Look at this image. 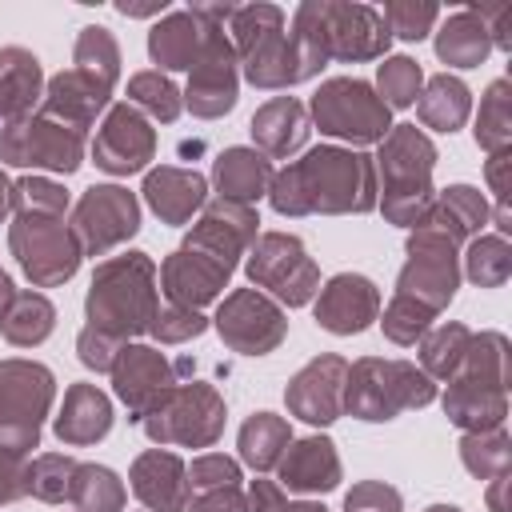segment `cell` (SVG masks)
<instances>
[{
    "label": "cell",
    "instance_id": "obj_50",
    "mask_svg": "<svg viewBox=\"0 0 512 512\" xmlns=\"http://www.w3.org/2000/svg\"><path fill=\"white\" fill-rule=\"evenodd\" d=\"M8 200H12V192H8V180L0 176V216L8 212Z\"/></svg>",
    "mask_w": 512,
    "mask_h": 512
},
{
    "label": "cell",
    "instance_id": "obj_46",
    "mask_svg": "<svg viewBox=\"0 0 512 512\" xmlns=\"http://www.w3.org/2000/svg\"><path fill=\"white\" fill-rule=\"evenodd\" d=\"M188 512H244V496L236 492V484H228V488H208L200 500H192Z\"/></svg>",
    "mask_w": 512,
    "mask_h": 512
},
{
    "label": "cell",
    "instance_id": "obj_19",
    "mask_svg": "<svg viewBox=\"0 0 512 512\" xmlns=\"http://www.w3.org/2000/svg\"><path fill=\"white\" fill-rule=\"evenodd\" d=\"M152 148H156V140H152L148 120L132 104H116L108 112L96 144H92V156H96L100 168L128 176V172H140L152 160Z\"/></svg>",
    "mask_w": 512,
    "mask_h": 512
},
{
    "label": "cell",
    "instance_id": "obj_47",
    "mask_svg": "<svg viewBox=\"0 0 512 512\" xmlns=\"http://www.w3.org/2000/svg\"><path fill=\"white\" fill-rule=\"evenodd\" d=\"M28 492V468H20L16 460L0 456V504L4 500H16Z\"/></svg>",
    "mask_w": 512,
    "mask_h": 512
},
{
    "label": "cell",
    "instance_id": "obj_36",
    "mask_svg": "<svg viewBox=\"0 0 512 512\" xmlns=\"http://www.w3.org/2000/svg\"><path fill=\"white\" fill-rule=\"evenodd\" d=\"M116 64H120V52H116V40L108 36V28H100V24L84 28L80 40H76V68H84L96 80L112 84L116 80Z\"/></svg>",
    "mask_w": 512,
    "mask_h": 512
},
{
    "label": "cell",
    "instance_id": "obj_32",
    "mask_svg": "<svg viewBox=\"0 0 512 512\" xmlns=\"http://www.w3.org/2000/svg\"><path fill=\"white\" fill-rule=\"evenodd\" d=\"M464 116H468V88L456 76H432L428 92L420 96V120L440 132H452L464 124Z\"/></svg>",
    "mask_w": 512,
    "mask_h": 512
},
{
    "label": "cell",
    "instance_id": "obj_17",
    "mask_svg": "<svg viewBox=\"0 0 512 512\" xmlns=\"http://www.w3.org/2000/svg\"><path fill=\"white\" fill-rule=\"evenodd\" d=\"M216 328L220 336L236 348V352H248V356H264L272 352L280 340H284V316L272 300L256 296V292H232L220 312H216Z\"/></svg>",
    "mask_w": 512,
    "mask_h": 512
},
{
    "label": "cell",
    "instance_id": "obj_4",
    "mask_svg": "<svg viewBox=\"0 0 512 512\" xmlns=\"http://www.w3.org/2000/svg\"><path fill=\"white\" fill-rule=\"evenodd\" d=\"M16 200V224H12V248L20 256V268L36 284L68 280L80 264L76 236L60 224V212L68 196L48 180H24L12 188Z\"/></svg>",
    "mask_w": 512,
    "mask_h": 512
},
{
    "label": "cell",
    "instance_id": "obj_51",
    "mask_svg": "<svg viewBox=\"0 0 512 512\" xmlns=\"http://www.w3.org/2000/svg\"><path fill=\"white\" fill-rule=\"evenodd\" d=\"M280 512H324L320 504H284Z\"/></svg>",
    "mask_w": 512,
    "mask_h": 512
},
{
    "label": "cell",
    "instance_id": "obj_35",
    "mask_svg": "<svg viewBox=\"0 0 512 512\" xmlns=\"http://www.w3.org/2000/svg\"><path fill=\"white\" fill-rule=\"evenodd\" d=\"M468 344H472V336H468L464 324H444V328H436V332L424 340V368H428L432 376H452V372H460V364H464V356H468Z\"/></svg>",
    "mask_w": 512,
    "mask_h": 512
},
{
    "label": "cell",
    "instance_id": "obj_45",
    "mask_svg": "<svg viewBox=\"0 0 512 512\" xmlns=\"http://www.w3.org/2000/svg\"><path fill=\"white\" fill-rule=\"evenodd\" d=\"M152 332L160 336V340H184V336H196V332H204V320L192 312V308H176L172 304V312H156V320H152Z\"/></svg>",
    "mask_w": 512,
    "mask_h": 512
},
{
    "label": "cell",
    "instance_id": "obj_10",
    "mask_svg": "<svg viewBox=\"0 0 512 512\" xmlns=\"http://www.w3.org/2000/svg\"><path fill=\"white\" fill-rule=\"evenodd\" d=\"M52 400V372L28 360L0 364V452L24 456L40 440V416Z\"/></svg>",
    "mask_w": 512,
    "mask_h": 512
},
{
    "label": "cell",
    "instance_id": "obj_30",
    "mask_svg": "<svg viewBox=\"0 0 512 512\" xmlns=\"http://www.w3.org/2000/svg\"><path fill=\"white\" fill-rule=\"evenodd\" d=\"M268 176H272L268 160H264L260 152H252V148H228V152L216 160V184H220L224 200H232V204L256 200V196L264 192Z\"/></svg>",
    "mask_w": 512,
    "mask_h": 512
},
{
    "label": "cell",
    "instance_id": "obj_24",
    "mask_svg": "<svg viewBox=\"0 0 512 512\" xmlns=\"http://www.w3.org/2000/svg\"><path fill=\"white\" fill-rule=\"evenodd\" d=\"M276 464H280V484L292 492H328L340 480V460L332 452V440L324 436H308L284 448Z\"/></svg>",
    "mask_w": 512,
    "mask_h": 512
},
{
    "label": "cell",
    "instance_id": "obj_33",
    "mask_svg": "<svg viewBox=\"0 0 512 512\" xmlns=\"http://www.w3.org/2000/svg\"><path fill=\"white\" fill-rule=\"evenodd\" d=\"M68 496L80 504V512H116L124 500L116 476L108 468H96V464H76Z\"/></svg>",
    "mask_w": 512,
    "mask_h": 512
},
{
    "label": "cell",
    "instance_id": "obj_52",
    "mask_svg": "<svg viewBox=\"0 0 512 512\" xmlns=\"http://www.w3.org/2000/svg\"><path fill=\"white\" fill-rule=\"evenodd\" d=\"M428 512H456V508H428Z\"/></svg>",
    "mask_w": 512,
    "mask_h": 512
},
{
    "label": "cell",
    "instance_id": "obj_18",
    "mask_svg": "<svg viewBox=\"0 0 512 512\" xmlns=\"http://www.w3.org/2000/svg\"><path fill=\"white\" fill-rule=\"evenodd\" d=\"M112 376H116V392L128 404L132 420H148L176 392L172 368L156 348H140V344L120 348V356L112 364Z\"/></svg>",
    "mask_w": 512,
    "mask_h": 512
},
{
    "label": "cell",
    "instance_id": "obj_12",
    "mask_svg": "<svg viewBox=\"0 0 512 512\" xmlns=\"http://www.w3.org/2000/svg\"><path fill=\"white\" fill-rule=\"evenodd\" d=\"M84 132L60 124V120H16L0 132V156L8 164H36V168H56L72 172L80 164Z\"/></svg>",
    "mask_w": 512,
    "mask_h": 512
},
{
    "label": "cell",
    "instance_id": "obj_6",
    "mask_svg": "<svg viewBox=\"0 0 512 512\" xmlns=\"http://www.w3.org/2000/svg\"><path fill=\"white\" fill-rule=\"evenodd\" d=\"M232 32H236V48L244 76L260 88H284L304 80L296 48L284 32V12L272 4H252V8H232L228 16Z\"/></svg>",
    "mask_w": 512,
    "mask_h": 512
},
{
    "label": "cell",
    "instance_id": "obj_34",
    "mask_svg": "<svg viewBox=\"0 0 512 512\" xmlns=\"http://www.w3.org/2000/svg\"><path fill=\"white\" fill-rule=\"evenodd\" d=\"M0 328L12 344H36L52 328V304L44 296H12V308L0 316Z\"/></svg>",
    "mask_w": 512,
    "mask_h": 512
},
{
    "label": "cell",
    "instance_id": "obj_21",
    "mask_svg": "<svg viewBox=\"0 0 512 512\" xmlns=\"http://www.w3.org/2000/svg\"><path fill=\"white\" fill-rule=\"evenodd\" d=\"M376 308H380V296L372 288V280L364 276H336L324 292H320V304H316V320L336 332V336H348V332H360L376 320Z\"/></svg>",
    "mask_w": 512,
    "mask_h": 512
},
{
    "label": "cell",
    "instance_id": "obj_1",
    "mask_svg": "<svg viewBox=\"0 0 512 512\" xmlns=\"http://www.w3.org/2000/svg\"><path fill=\"white\" fill-rule=\"evenodd\" d=\"M256 212L248 204H232V200H220L204 212V220L192 228L188 244L180 252H172L160 268L164 276V292L172 296L176 308H196L204 300H212L228 276H232V264L240 256V248L252 240L256 232Z\"/></svg>",
    "mask_w": 512,
    "mask_h": 512
},
{
    "label": "cell",
    "instance_id": "obj_5",
    "mask_svg": "<svg viewBox=\"0 0 512 512\" xmlns=\"http://www.w3.org/2000/svg\"><path fill=\"white\" fill-rule=\"evenodd\" d=\"M156 264L144 252L116 256L96 268L88 292V332L120 344L156 320Z\"/></svg>",
    "mask_w": 512,
    "mask_h": 512
},
{
    "label": "cell",
    "instance_id": "obj_38",
    "mask_svg": "<svg viewBox=\"0 0 512 512\" xmlns=\"http://www.w3.org/2000/svg\"><path fill=\"white\" fill-rule=\"evenodd\" d=\"M476 140L492 152H504L508 144V84L496 80L480 104V120H476Z\"/></svg>",
    "mask_w": 512,
    "mask_h": 512
},
{
    "label": "cell",
    "instance_id": "obj_49",
    "mask_svg": "<svg viewBox=\"0 0 512 512\" xmlns=\"http://www.w3.org/2000/svg\"><path fill=\"white\" fill-rule=\"evenodd\" d=\"M4 304H12V284H8V276L0 272V316H4Z\"/></svg>",
    "mask_w": 512,
    "mask_h": 512
},
{
    "label": "cell",
    "instance_id": "obj_20",
    "mask_svg": "<svg viewBox=\"0 0 512 512\" xmlns=\"http://www.w3.org/2000/svg\"><path fill=\"white\" fill-rule=\"evenodd\" d=\"M344 376H348V364L340 356L312 360L288 384V408L296 416H304L308 424H332L344 408Z\"/></svg>",
    "mask_w": 512,
    "mask_h": 512
},
{
    "label": "cell",
    "instance_id": "obj_16",
    "mask_svg": "<svg viewBox=\"0 0 512 512\" xmlns=\"http://www.w3.org/2000/svg\"><path fill=\"white\" fill-rule=\"evenodd\" d=\"M236 104V52L220 24L208 28L204 48L192 64L188 80V108L196 116H220Z\"/></svg>",
    "mask_w": 512,
    "mask_h": 512
},
{
    "label": "cell",
    "instance_id": "obj_48",
    "mask_svg": "<svg viewBox=\"0 0 512 512\" xmlns=\"http://www.w3.org/2000/svg\"><path fill=\"white\" fill-rule=\"evenodd\" d=\"M248 504H252V512H280L288 500H284L280 484H272V480H252V496H248Z\"/></svg>",
    "mask_w": 512,
    "mask_h": 512
},
{
    "label": "cell",
    "instance_id": "obj_26",
    "mask_svg": "<svg viewBox=\"0 0 512 512\" xmlns=\"http://www.w3.org/2000/svg\"><path fill=\"white\" fill-rule=\"evenodd\" d=\"M40 96V64L24 48H0V120L16 124Z\"/></svg>",
    "mask_w": 512,
    "mask_h": 512
},
{
    "label": "cell",
    "instance_id": "obj_41",
    "mask_svg": "<svg viewBox=\"0 0 512 512\" xmlns=\"http://www.w3.org/2000/svg\"><path fill=\"white\" fill-rule=\"evenodd\" d=\"M468 276L480 284V288H492L508 276V244L500 236H488V240H476L472 252H468Z\"/></svg>",
    "mask_w": 512,
    "mask_h": 512
},
{
    "label": "cell",
    "instance_id": "obj_27",
    "mask_svg": "<svg viewBox=\"0 0 512 512\" xmlns=\"http://www.w3.org/2000/svg\"><path fill=\"white\" fill-rule=\"evenodd\" d=\"M144 196L156 208V216H164L168 224H184L204 204V176L180 172V168H160L148 176Z\"/></svg>",
    "mask_w": 512,
    "mask_h": 512
},
{
    "label": "cell",
    "instance_id": "obj_7",
    "mask_svg": "<svg viewBox=\"0 0 512 512\" xmlns=\"http://www.w3.org/2000/svg\"><path fill=\"white\" fill-rule=\"evenodd\" d=\"M436 148L416 132V124H400L388 132L380 148V172H384V216L396 224H416L428 204V172H432Z\"/></svg>",
    "mask_w": 512,
    "mask_h": 512
},
{
    "label": "cell",
    "instance_id": "obj_39",
    "mask_svg": "<svg viewBox=\"0 0 512 512\" xmlns=\"http://www.w3.org/2000/svg\"><path fill=\"white\" fill-rule=\"evenodd\" d=\"M380 92H384L380 100L388 108H408L416 100V92H420V68H416V60H408V56L384 60L380 64Z\"/></svg>",
    "mask_w": 512,
    "mask_h": 512
},
{
    "label": "cell",
    "instance_id": "obj_29",
    "mask_svg": "<svg viewBox=\"0 0 512 512\" xmlns=\"http://www.w3.org/2000/svg\"><path fill=\"white\" fill-rule=\"evenodd\" d=\"M492 48V36L484 28V20L472 12V8H460L448 16V24L440 28L436 36V52L444 64H456V68H472L484 60V52Z\"/></svg>",
    "mask_w": 512,
    "mask_h": 512
},
{
    "label": "cell",
    "instance_id": "obj_8",
    "mask_svg": "<svg viewBox=\"0 0 512 512\" xmlns=\"http://www.w3.org/2000/svg\"><path fill=\"white\" fill-rule=\"evenodd\" d=\"M460 368L464 372L444 396L448 416L460 428H476V432L500 428L504 420V340L480 336L476 344H468V356Z\"/></svg>",
    "mask_w": 512,
    "mask_h": 512
},
{
    "label": "cell",
    "instance_id": "obj_3",
    "mask_svg": "<svg viewBox=\"0 0 512 512\" xmlns=\"http://www.w3.org/2000/svg\"><path fill=\"white\" fill-rule=\"evenodd\" d=\"M388 24L380 20L376 8L368 4H328V0H308L292 16V48L300 60L304 80L324 68L328 56L336 60H368L388 48Z\"/></svg>",
    "mask_w": 512,
    "mask_h": 512
},
{
    "label": "cell",
    "instance_id": "obj_43",
    "mask_svg": "<svg viewBox=\"0 0 512 512\" xmlns=\"http://www.w3.org/2000/svg\"><path fill=\"white\" fill-rule=\"evenodd\" d=\"M344 512H400V492L380 484V480L356 484L344 500Z\"/></svg>",
    "mask_w": 512,
    "mask_h": 512
},
{
    "label": "cell",
    "instance_id": "obj_14",
    "mask_svg": "<svg viewBox=\"0 0 512 512\" xmlns=\"http://www.w3.org/2000/svg\"><path fill=\"white\" fill-rule=\"evenodd\" d=\"M248 276L256 284L272 288L288 304H304L316 288V268L304 256V244L296 236H280V232L260 236V244L248 256Z\"/></svg>",
    "mask_w": 512,
    "mask_h": 512
},
{
    "label": "cell",
    "instance_id": "obj_9",
    "mask_svg": "<svg viewBox=\"0 0 512 512\" xmlns=\"http://www.w3.org/2000/svg\"><path fill=\"white\" fill-rule=\"evenodd\" d=\"M344 384V408L360 420H392L400 408H420L436 396L428 372L404 360H360Z\"/></svg>",
    "mask_w": 512,
    "mask_h": 512
},
{
    "label": "cell",
    "instance_id": "obj_28",
    "mask_svg": "<svg viewBox=\"0 0 512 512\" xmlns=\"http://www.w3.org/2000/svg\"><path fill=\"white\" fill-rule=\"evenodd\" d=\"M112 428V408L92 384H76L64 400V416L56 420V436L68 444H92Z\"/></svg>",
    "mask_w": 512,
    "mask_h": 512
},
{
    "label": "cell",
    "instance_id": "obj_2",
    "mask_svg": "<svg viewBox=\"0 0 512 512\" xmlns=\"http://www.w3.org/2000/svg\"><path fill=\"white\" fill-rule=\"evenodd\" d=\"M376 204L372 160L340 148H312L288 164L272 184V208L284 216L300 212H368Z\"/></svg>",
    "mask_w": 512,
    "mask_h": 512
},
{
    "label": "cell",
    "instance_id": "obj_23",
    "mask_svg": "<svg viewBox=\"0 0 512 512\" xmlns=\"http://www.w3.org/2000/svg\"><path fill=\"white\" fill-rule=\"evenodd\" d=\"M132 492L152 508V512H184L188 504V472L180 456L172 452H144L132 464Z\"/></svg>",
    "mask_w": 512,
    "mask_h": 512
},
{
    "label": "cell",
    "instance_id": "obj_22",
    "mask_svg": "<svg viewBox=\"0 0 512 512\" xmlns=\"http://www.w3.org/2000/svg\"><path fill=\"white\" fill-rule=\"evenodd\" d=\"M112 84L96 80L92 72L84 68H72V72H60L52 84H48V100H44V116L48 120H64L68 128L84 132L92 124V116L104 108Z\"/></svg>",
    "mask_w": 512,
    "mask_h": 512
},
{
    "label": "cell",
    "instance_id": "obj_37",
    "mask_svg": "<svg viewBox=\"0 0 512 512\" xmlns=\"http://www.w3.org/2000/svg\"><path fill=\"white\" fill-rule=\"evenodd\" d=\"M128 96H132L140 108H148L156 120H176V116H180V92H176V84H172L168 76H160V72H140V76H132V80H128Z\"/></svg>",
    "mask_w": 512,
    "mask_h": 512
},
{
    "label": "cell",
    "instance_id": "obj_13",
    "mask_svg": "<svg viewBox=\"0 0 512 512\" xmlns=\"http://www.w3.org/2000/svg\"><path fill=\"white\" fill-rule=\"evenodd\" d=\"M220 424H224V404H220V396L208 384L176 388L144 420L152 440H176V444H212Z\"/></svg>",
    "mask_w": 512,
    "mask_h": 512
},
{
    "label": "cell",
    "instance_id": "obj_31",
    "mask_svg": "<svg viewBox=\"0 0 512 512\" xmlns=\"http://www.w3.org/2000/svg\"><path fill=\"white\" fill-rule=\"evenodd\" d=\"M288 440H292V432H288V424H284L280 416L256 412V416L240 428V456H244V464H252V468L264 472V468H276V460L284 456Z\"/></svg>",
    "mask_w": 512,
    "mask_h": 512
},
{
    "label": "cell",
    "instance_id": "obj_25",
    "mask_svg": "<svg viewBox=\"0 0 512 512\" xmlns=\"http://www.w3.org/2000/svg\"><path fill=\"white\" fill-rule=\"evenodd\" d=\"M304 136H308V112L292 96H276L252 116V140L272 156H288L292 148L304 144Z\"/></svg>",
    "mask_w": 512,
    "mask_h": 512
},
{
    "label": "cell",
    "instance_id": "obj_15",
    "mask_svg": "<svg viewBox=\"0 0 512 512\" xmlns=\"http://www.w3.org/2000/svg\"><path fill=\"white\" fill-rule=\"evenodd\" d=\"M136 200L132 192L116 188V184H104V188H88L72 212V224H76V244L92 256L108 252L112 244H120L124 236L136 232Z\"/></svg>",
    "mask_w": 512,
    "mask_h": 512
},
{
    "label": "cell",
    "instance_id": "obj_42",
    "mask_svg": "<svg viewBox=\"0 0 512 512\" xmlns=\"http://www.w3.org/2000/svg\"><path fill=\"white\" fill-rule=\"evenodd\" d=\"M436 16H440L436 4H404V0L384 4V12H380V20L388 24V32H396V36H404V40L428 36V28H432Z\"/></svg>",
    "mask_w": 512,
    "mask_h": 512
},
{
    "label": "cell",
    "instance_id": "obj_11",
    "mask_svg": "<svg viewBox=\"0 0 512 512\" xmlns=\"http://www.w3.org/2000/svg\"><path fill=\"white\" fill-rule=\"evenodd\" d=\"M312 116H316L320 132L344 136L356 144L388 136V104L380 96H372V88L364 80H348V76L328 80L312 100Z\"/></svg>",
    "mask_w": 512,
    "mask_h": 512
},
{
    "label": "cell",
    "instance_id": "obj_40",
    "mask_svg": "<svg viewBox=\"0 0 512 512\" xmlns=\"http://www.w3.org/2000/svg\"><path fill=\"white\" fill-rule=\"evenodd\" d=\"M72 472H76V460L68 456H40L28 468V492H36L40 500H64L72 488Z\"/></svg>",
    "mask_w": 512,
    "mask_h": 512
},
{
    "label": "cell",
    "instance_id": "obj_44",
    "mask_svg": "<svg viewBox=\"0 0 512 512\" xmlns=\"http://www.w3.org/2000/svg\"><path fill=\"white\" fill-rule=\"evenodd\" d=\"M192 480V488H228V484H236L240 480V468L228 460V456H216V452H208V456H200L196 464H192V472H188Z\"/></svg>",
    "mask_w": 512,
    "mask_h": 512
}]
</instances>
